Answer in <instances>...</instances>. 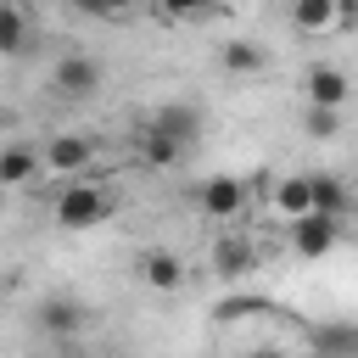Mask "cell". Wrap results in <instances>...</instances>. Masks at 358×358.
<instances>
[{
	"label": "cell",
	"mask_w": 358,
	"mask_h": 358,
	"mask_svg": "<svg viewBox=\"0 0 358 358\" xmlns=\"http://www.w3.org/2000/svg\"><path fill=\"white\" fill-rule=\"evenodd\" d=\"M112 213V196L84 173V179H67L62 185V196H56V224L62 229H90V224H101Z\"/></svg>",
	"instance_id": "6da1fadb"
},
{
	"label": "cell",
	"mask_w": 358,
	"mask_h": 358,
	"mask_svg": "<svg viewBox=\"0 0 358 358\" xmlns=\"http://www.w3.org/2000/svg\"><path fill=\"white\" fill-rule=\"evenodd\" d=\"M190 134H196V112H162V117L140 134V157H145L151 168H168V162H179V151H185Z\"/></svg>",
	"instance_id": "7a4b0ae2"
},
{
	"label": "cell",
	"mask_w": 358,
	"mask_h": 358,
	"mask_svg": "<svg viewBox=\"0 0 358 358\" xmlns=\"http://www.w3.org/2000/svg\"><path fill=\"white\" fill-rule=\"evenodd\" d=\"M291 22L302 34H347L358 28V0H291Z\"/></svg>",
	"instance_id": "3957f363"
},
{
	"label": "cell",
	"mask_w": 358,
	"mask_h": 358,
	"mask_svg": "<svg viewBox=\"0 0 358 358\" xmlns=\"http://www.w3.org/2000/svg\"><path fill=\"white\" fill-rule=\"evenodd\" d=\"M39 162H45V173H56V179H84L90 162H95V140H90V134H56V140H45Z\"/></svg>",
	"instance_id": "277c9868"
},
{
	"label": "cell",
	"mask_w": 358,
	"mask_h": 358,
	"mask_svg": "<svg viewBox=\"0 0 358 358\" xmlns=\"http://www.w3.org/2000/svg\"><path fill=\"white\" fill-rule=\"evenodd\" d=\"M263 196H268V207L285 218V224H296V218H308L313 213V173H285V179H263Z\"/></svg>",
	"instance_id": "5b68a950"
},
{
	"label": "cell",
	"mask_w": 358,
	"mask_h": 358,
	"mask_svg": "<svg viewBox=\"0 0 358 358\" xmlns=\"http://www.w3.org/2000/svg\"><path fill=\"white\" fill-rule=\"evenodd\" d=\"M134 268H140V280H145L151 291H179V285H185V268H179V257H173L168 246H145V252L134 257Z\"/></svg>",
	"instance_id": "8992f818"
},
{
	"label": "cell",
	"mask_w": 358,
	"mask_h": 358,
	"mask_svg": "<svg viewBox=\"0 0 358 358\" xmlns=\"http://www.w3.org/2000/svg\"><path fill=\"white\" fill-rule=\"evenodd\" d=\"M336 235H341V229H336V218H330V213H308V218H296V224H291V241H296V252H302V257H324V252L336 246Z\"/></svg>",
	"instance_id": "52a82bcc"
},
{
	"label": "cell",
	"mask_w": 358,
	"mask_h": 358,
	"mask_svg": "<svg viewBox=\"0 0 358 358\" xmlns=\"http://www.w3.org/2000/svg\"><path fill=\"white\" fill-rule=\"evenodd\" d=\"M308 101H313V106H324V112H341V106H347V73H341V67H330V62L308 67Z\"/></svg>",
	"instance_id": "ba28073f"
},
{
	"label": "cell",
	"mask_w": 358,
	"mask_h": 358,
	"mask_svg": "<svg viewBox=\"0 0 358 358\" xmlns=\"http://www.w3.org/2000/svg\"><path fill=\"white\" fill-rule=\"evenodd\" d=\"M241 207H246V185H241V179L218 173V179L201 185V213H207V218H235Z\"/></svg>",
	"instance_id": "9c48e42d"
},
{
	"label": "cell",
	"mask_w": 358,
	"mask_h": 358,
	"mask_svg": "<svg viewBox=\"0 0 358 358\" xmlns=\"http://www.w3.org/2000/svg\"><path fill=\"white\" fill-rule=\"evenodd\" d=\"M95 84H101V67L90 56H62L56 62V90L62 95H90Z\"/></svg>",
	"instance_id": "30bf717a"
},
{
	"label": "cell",
	"mask_w": 358,
	"mask_h": 358,
	"mask_svg": "<svg viewBox=\"0 0 358 358\" xmlns=\"http://www.w3.org/2000/svg\"><path fill=\"white\" fill-rule=\"evenodd\" d=\"M308 341L313 358H358V324H319Z\"/></svg>",
	"instance_id": "8fae6325"
},
{
	"label": "cell",
	"mask_w": 358,
	"mask_h": 358,
	"mask_svg": "<svg viewBox=\"0 0 358 358\" xmlns=\"http://www.w3.org/2000/svg\"><path fill=\"white\" fill-rule=\"evenodd\" d=\"M28 50V11L17 0H0V56Z\"/></svg>",
	"instance_id": "7c38bea8"
},
{
	"label": "cell",
	"mask_w": 358,
	"mask_h": 358,
	"mask_svg": "<svg viewBox=\"0 0 358 358\" xmlns=\"http://www.w3.org/2000/svg\"><path fill=\"white\" fill-rule=\"evenodd\" d=\"M263 62H268V50L252 45V39H224V50H218V67L224 73H257Z\"/></svg>",
	"instance_id": "4fadbf2b"
},
{
	"label": "cell",
	"mask_w": 358,
	"mask_h": 358,
	"mask_svg": "<svg viewBox=\"0 0 358 358\" xmlns=\"http://www.w3.org/2000/svg\"><path fill=\"white\" fill-rule=\"evenodd\" d=\"M45 162H39V151H28V145H6L0 151V190L6 185H22V179H34Z\"/></svg>",
	"instance_id": "5bb4252c"
},
{
	"label": "cell",
	"mask_w": 358,
	"mask_h": 358,
	"mask_svg": "<svg viewBox=\"0 0 358 358\" xmlns=\"http://www.w3.org/2000/svg\"><path fill=\"white\" fill-rule=\"evenodd\" d=\"M341 207H347V185H341L336 173H313V213L341 218Z\"/></svg>",
	"instance_id": "9a60e30c"
},
{
	"label": "cell",
	"mask_w": 358,
	"mask_h": 358,
	"mask_svg": "<svg viewBox=\"0 0 358 358\" xmlns=\"http://www.w3.org/2000/svg\"><path fill=\"white\" fill-rule=\"evenodd\" d=\"M213 268H218V274H246V268H252V246L235 241V235H224V241L213 246Z\"/></svg>",
	"instance_id": "2e32d148"
},
{
	"label": "cell",
	"mask_w": 358,
	"mask_h": 358,
	"mask_svg": "<svg viewBox=\"0 0 358 358\" xmlns=\"http://www.w3.org/2000/svg\"><path fill=\"white\" fill-rule=\"evenodd\" d=\"M157 11H162V17H179V22H190V17H213V11H218V0H157Z\"/></svg>",
	"instance_id": "e0dca14e"
},
{
	"label": "cell",
	"mask_w": 358,
	"mask_h": 358,
	"mask_svg": "<svg viewBox=\"0 0 358 358\" xmlns=\"http://www.w3.org/2000/svg\"><path fill=\"white\" fill-rule=\"evenodd\" d=\"M39 324H50V330H73V324H78V313H73V302H45Z\"/></svg>",
	"instance_id": "ac0fdd59"
},
{
	"label": "cell",
	"mask_w": 358,
	"mask_h": 358,
	"mask_svg": "<svg viewBox=\"0 0 358 358\" xmlns=\"http://www.w3.org/2000/svg\"><path fill=\"white\" fill-rule=\"evenodd\" d=\"M308 129H313L319 140H330V134H336V112H324V106H308Z\"/></svg>",
	"instance_id": "d6986e66"
},
{
	"label": "cell",
	"mask_w": 358,
	"mask_h": 358,
	"mask_svg": "<svg viewBox=\"0 0 358 358\" xmlns=\"http://www.w3.org/2000/svg\"><path fill=\"white\" fill-rule=\"evenodd\" d=\"M241 358H280L274 347H252V352H241Z\"/></svg>",
	"instance_id": "ffe728a7"
},
{
	"label": "cell",
	"mask_w": 358,
	"mask_h": 358,
	"mask_svg": "<svg viewBox=\"0 0 358 358\" xmlns=\"http://www.w3.org/2000/svg\"><path fill=\"white\" fill-rule=\"evenodd\" d=\"M78 358H90V352H78Z\"/></svg>",
	"instance_id": "44dd1931"
}]
</instances>
